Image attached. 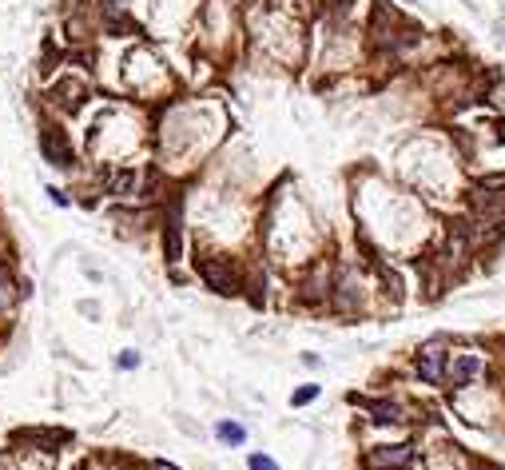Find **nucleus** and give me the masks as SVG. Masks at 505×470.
<instances>
[{
	"label": "nucleus",
	"instance_id": "1",
	"mask_svg": "<svg viewBox=\"0 0 505 470\" xmlns=\"http://www.w3.org/2000/svg\"><path fill=\"white\" fill-rule=\"evenodd\" d=\"M219 140V120L207 104H172L160 120V156L172 168L199 163Z\"/></svg>",
	"mask_w": 505,
	"mask_h": 470
},
{
	"label": "nucleus",
	"instance_id": "2",
	"mask_svg": "<svg viewBox=\"0 0 505 470\" xmlns=\"http://www.w3.org/2000/svg\"><path fill=\"white\" fill-rule=\"evenodd\" d=\"M139 148V128L127 120L123 108H108L96 116V124L88 128V156L96 168H116L127 163V156Z\"/></svg>",
	"mask_w": 505,
	"mask_h": 470
},
{
	"label": "nucleus",
	"instance_id": "3",
	"mask_svg": "<svg viewBox=\"0 0 505 470\" xmlns=\"http://www.w3.org/2000/svg\"><path fill=\"white\" fill-rule=\"evenodd\" d=\"M167 68H163L155 56H151L148 48H139V52H132L127 56V88L132 92H139V96L148 100V96H155V92H163L167 88Z\"/></svg>",
	"mask_w": 505,
	"mask_h": 470
},
{
	"label": "nucleus",
	"instance_id": "4",
	"mask_svg": "<svg viewBox=\"0 0 505 470\" xmlns=\"http://www.w3.org/2000/svg\"><path fill=\"white\" fill-rule=\"evenodd\" d=\"M36 144H40V156H44L56 172H76V148H72V136H68L64 124L44 120L36 132Z\"/></svg>",
	"mask_w": 505,
	"mask_h": 470
},
{
	"label": "nucleus",
	"instance_id": "5",
	"mask_svg": "<svg viewBox=\"0 0 505 470\" xmlns=\"http://www.w3.org/2000/svg\"><path fill=\"white\" fill-rule=\"evenodd\" d=\"M44 104H48L52 112H60V116H76V112L88 104V84L80 80V76L64 72L60 80L44 92Z\"/></svg>",
	"mask_w": 505,
	"mask_h": 470
},
{
	"label": "nucleus",
	"instance_id": "6",
	"mask_svg": "<svg viewBox=\"0 0 505 470\" xmlns=\"http://www.w3.org/2000/svg\"><path fill=\"white\" fill-rule=\"evenodd\" d=\"M160 243H163V263L179 267L187 255V235H184V208L172 203V211H163L160 220Z\"/></svg>",
	"mask_w": 505,
	"mask_h": 470
},
{
	"label": "nucleus",
	"instance_id": "7",
	"mask_svg": "<svg viewBox=\"0 0 505 470\" xmlns=\"http://www.w3.org/2000/svg\"><path fill=\"white\" fill-rule=\"evenodd\" d=\"M445 371H450V355H445V343H426L418 347V355H414V375H418L422 383H445Z\"/></svg>",
	"mask_w": 505,
	"mask_h": 470
},
{
	"label": "nucleus",
	"instance_id": "8",
	"mask_svg": "<svg viewBox=\"0 0 505 470\" xmlns=\"http://www.w3.org/2000/svg\"><path fill=\"white\" fill-rule=\"evenodd\" d=\"M414 462V446L410 443H386V446H374V450H366V458H362V466L366 470H402Z\"/></svg>",
	"mask_w": 505,
	"mask_h": 470
},
{
	"label": "nucleus",
	"instance_id": "9",
	"mask_svg": "<svg viewBox=\"0 0 505 470\" xmlns=\"http://www.w3.org/2000/svg\"><path fill=\"white\" fill-rule=\"evenodd\" d=\"M20 295H25V291H20V279L13 275V263L0 255V331H4L8 323H13Z\"/></svg>",
	"mask_w": 505,
	"mask_h": 470
},
{
	"label": "nucleus",
	"instance_id": "10",
	"mask_svg": "<svg viewBox=\"0 0 505 470\" xmlns=\"http://www.w3.org/2000/svg\"><path fill=\"white\" fill-rule=\"evenodd\" d=\"M485 371V359L481 355H473V351H466V355H454L450 359V371H445V383L450 387H469V383H478V375Z\"/></svg>",
	"mask_w": 505,
	"mask_h": 470
},
{
	"label": "nucleus",
	"instance_id": "11",
	"mask_svg": "<svg viewBox=\"0 0 505 470\" xmlns=\"http://www.w3.org/2000/svg\"><path fill=\"white\" fill-rule=\"evenodd\" d=\"M211 434L219 438V446H247V427L239 419H219L215 427H211Z\"/></svg>",
	"mask_w": 505,
	"mask_h": 470
},
{
	"label": "nucleus",
	"instance_id": "12",
	"mask_svg": "<svg viewBox=\"0 0 505 470\" xmlns=\"http://www.w3.org/2000/svg\"><path fill=\"white\" fill-rule=\"evenodd\" d=\"M366 410H370V422H406V415H402L394 398H374V403H366Z\"/></svg>",
	"mask_w": 505,
	"mask_h": 470
},
{
	"label": "nucleus",
	"instance_id": "13",
	"mask_svg": "<svg viewBox=\"0 0 505 470\" xmlns=\"http://www.w3.org/2000/svg\"><path fill=\"white\" fill-rule=\"evenodd\" d=\"M144 367V355H139L136 347H123L120 355H116V371H139Z\"/></svg>",
	"mask_w": 505,
	"mask_h": 470
},
{
	"label": "nucleus",
	"instance_id": "14",
	"mask_svg": "<svg viewBox=\"0 0 505 470\" xmlns=\"http://www.w3.org/2000/svg\"><path fill=\"white\" fill-rule=\"evenodd\" d=\"M319 395H322V387H319V383L298 387V391H291V407H307V403H314Z\"/></svg>",
	"mask_w": 505,
	"mask_h": 470
},
{
	"label": "nucleus",
	"instance_id": "15",
	"mask_svg": "<svg viewBox=\"0 0 505 470\" xmlns=\"http://www.w3.org/2000/svg\"><path fill=\"white\" fill-rule=\"evenodd\" d=\"M247 470H279V462H275L271 455L255 450V455H247Z\"/></svg>",
	"mask_w": 505,
	"mask_h": 470
},
{
	"label": "nucleus",
	"instance_id": "16",
	"mask_svg": "<svg viewBox=\"0 0 505 470\" xmlns=\"http://www.w3.org/2000/svg\"><path fill=\"white\" fill-rule=\"evenodd\" d=\"M44 192H48V199H52V203H56V208H72V196H64V192H60V187H56V184H48V187H44Z\"/></svg>",
	"mask_w": 505,
	"mask_h": 470
},
{
	"label": "nucleus",
	"instance_id": "17",
	"mask_svg": "<svg viewBox=\"0 0 505 470\" xmlns=\"http://www.w3.org/2000/svg\"><path fill=\"white\" fill-rule=\"evenodd\" d=\"M406 4H414V0H406Z\"/></svg>",
	"mask_w": 505,
	"mask_h": 470
},
{
	"label": "nucleus",
	"instance_id": "18",
	"mask_svg": "<svg viewBox=\"0 0 505 470\" xmlns=\"http://www.w3.org/2000/svg\"><path fill=\"white\" fill-rule=\"evenodd\" d=\"M501 28H505V20H501Z\"/></svg>",
	"mask_w": 505,
	"mask_h": 470
}]
</instances>
